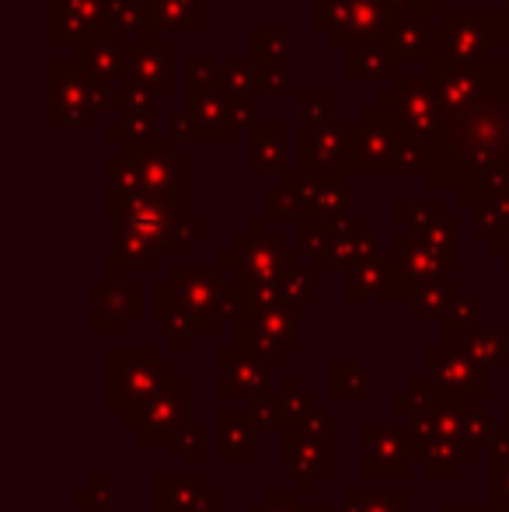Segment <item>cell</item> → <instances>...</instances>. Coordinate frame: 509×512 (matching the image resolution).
Instances as JSON below:
<instances>
[{"mask_svg":"<svg viewBox=\"0 0 509 512\" xmlns=\"http://www.w3.org/2000/svg\"><path fill=\"white\" fill-rule=\"evenodd\" d=\"M426 150L433 189H457L478 206L509 199V63H492L489 88L461 112L443 115Z\"/></svg>","mask_w":509,"mask_h":512,"instance_id":"cell-1","label":"cell"},{"mask_svg":"<svg viewBox=\"0 0 509 512\" xmlns=\"http://www.w3.org/2000/svg\"><path fill=\"white\" fill-rule=\"evenodd\" d=\"M506 46L503 32V14H454L443 18V28L433 39V53H429V70H447V67H482L492 60V49Z\"/></svg>","mask_w":509,"mask_h":512,"instance_id":"cell-2","label":"cell"},{"mask_svg":"<svg viewBox=\"0 0 509 512\" xmlns=\"http://www.w3.org/2000/svg\"><path fill=\"white\" fill-rule=\"evenodd\" d=\"M381 108L391 115V122L408 136V140L429 147L440 133L443 108L436 102V91L429 77H401L391 91H384Z\"/></svg>","mask_w":509,"mask_h":512,"instance_id":"cell-3","label":"cell"},{"mask_svg":"<svg viewBox=\"0 0 509 512\" xmlns=\"http://www.w3.org/2000/svg\"><path fill=\"white\" fill-rule=\"evenodd\" d=\"M116 32V4L109 0H49V42L56 46L84 49Z\"/></svg>","mask_w":509,"mask_h":512,"instance_id":"cell-4","label":"cell"},{"mask_svg":"<svg viewBox=\"0 0 509 512\" xmlns=\"http://www.w3.org/2000/svg\"><path fill=\"white\" fill-rule=\"evenodd\" d=\"M98 91L81 63H49V122L53 126H91L98 115Z\"/></svg>","mask_w":509,"mask_h":512,"instance_id":"cell-5","label":"cell"},{"mask_svg":"<svg viewBox=\"0 0 509 512\" xmlns=\"http://www.w3.org/2000/svg\"><path fill=\"white\" fill-rule=\"evenodd\" d=\"M405 140L398 126L391 122V115L384 108H370L363 115V126L349 129V147L342 171H394V157Z\"/></svg>","mask_w":509,"mask_h":512,"instance_id":"cell-6","label":"cell"},{"mask_svg":"<svg viewBox=\"0 0 509 512\" xmlns=\"http://www.w3.org/2000/svg\"><path fill=\"white\" fill-rule=\"evenodd\" d=\"M126 35L119 28L112 39H102V42H91V46L81 49V56H77V63L84 67V74H88V81L95 84L98 91V105L109 108L112 102V84L116 81H126L129 77V42Z\"/></svg>","mask_w":509,"mask_h":512,"instance_id":"cell-7","label":"cell"},{"mask_svg":"<svg viewBox=\"0 0 509 512\" xmlns=\"http://www.w3.org/2000/svg\"><path fill=\"white\" fill-rule=\"evenodd\" d=\"M126 84L147 95H171L175 91V49L164 46L161 39H140V46H129Z\"/></svg>","mask_w":509,"mask_h":512,"instance_id":"cell-8","label":"cell"},{"mask_svg":"<svg viewBox=\"0 0 509 512\" xmlns=\"http://www.w3.org/2000/svg\"><path fill=\"white\" fill-rule=\"evenodd\" d=\"M300 147H304V175H325V168L342 171L349 129L335 126V122H304Z\"/></svg>","mask_w":509,"mask_h":512,"instance_id":"cell-9","label":"cell"},{"mask_svg":"<svg viewBox=\"0 0 509 512\" xmlns=\"http://www.w3.org/2000/svg\"><path fill=\"white\" fill-rule=\"evenodd\" d=\"M394 21L387 0H349V14L332 32L335 46H363V42H381Z\"/></svg>","mask_w":509,"mask_h":512,"instance_id":"cell-10","label":"cell"},{"mask_svg":"<svg viewBox=\"0 0 509 512\" xmlns=\"http://www.w3.org/2000/svg\"><path fill=\"white\" fill-rule=\"evenodd\" d=\"M433 39H436V32L429 28V14L419 11V7L394 14L391 28H387V35H384V42L394 49L398 60H422V63H429Z\"/></svg>","mask_w":509,"mask_h":512,"instance_id":"cell-11","label":"cell"},{"mask_svg":"<svg viewBox=\"0 0 509 512\" xmlns=\"http://www.w3.org/2000/svg\"><path fill=\"white\" fill-rule=\"evenodd\" d=\"M192 115H196L199 140H227V143L238 140V126L231 119L224 88L192 91Z\"/></svg>","mask_w":509,"mask_h":512,"instance_id":"cell-12","label":"cell"},{"mask_svg":"<svg viewBox=\"0 0 509 512\" xmlns=\"http://www.w3.org/2000/svg\"><path fill=\"white\" fill-rule=\"evenodd\" d=\"M398 70V56L387 42H363L349 49V74L356 81H387Z\"/></svg>","mask_w":509,"mask_h":512,"instance_id":"cell-13","label":"cell"},{"mask_svg":"<svg viewBox=\"0 0 509 512\" xmlns=\"http://www.w3.org/2000/svg\"><path fill=\"white\" fill-rule=\"evenodd\" d=\"M307 206H311L314 220H335V216L346 213V171L314 175L311 192H307Z\"/></svg>","mask_w":509,"mask_h":512,"instance_id":"cell-14","label":"cell"},{"mask_svg":"<svg viewBox=\"0 0 509 512\" xmlns=\"http://www.w3.org/2000/svg\"><path fill=\"white\" fill-rule=\"evenodd\" d=\"M157 28H206V0H147Z\"/></svg>","mask_w":509,"mask_h":512,"instance_id":"cell-15","label":"cell"},{"mask_svg":"<svg viewBox=\"0 0 509 512\" xmlns=\"http://www.w3.org/2000/svg\"><path fill=\"white\" fill-rule=\"evenodd\" d=\"M252 154L258 168H283L286 157H290V143H286L283 126H255L252 136Z\"/></svg>","mask_w":509,"mask_h":512,"instance_id":"cell-16","label":"cell"},{"mask_svg":"<svg viewBox=\"0 0 509 512\" xmlns=\"http://www.w3.org/2000/svg\"><path fill=\"white\" fill-rule=\"evenodd\" d=\"M116 25L123 28V32H140V39H157V32H161V28L154 25V18H150L147 0H119Z\"/></svg>","mask_w":509,"mask_h":512,"instance_id":"cell-17","label":"cell"},{"mask_svg":"<svg viewBox=\"0 0 509 512\" xmlns=\"http://www.w3.org/2000/svg\"><path fill=\"white\" fill-rule=\"evenodd\" d=\"M255 74L258 70L248 60H231V63H224V70H220V88L234 98H252Z\"/></svg>","mask_w":509,"mask_h":512,"instance_id":"cell-18","label":"cell"},{"mask_svg":"<svg viewBox=\"0 0 509 512\" xmlns=\"http://www.w3.org/2000/svg\"><path fill=\"white\" fill-rule=\"evenodd\" d=\"M252 46H255V67H265V63H283L286 56V39L272 28H258L252 35Z\"/></svg>","mask_w":509,"mask_h":512,"instance_id":"cell-19","label":"cell"},{"mask_svg":"<svg viewBox=\"0 0 509 512\" xmlns=\"http://www.w3.org/2000/svg\"><path fill=\"white\" fill-rule=\"evenodd\" d=\"M112 171V185H116V192H123V196H129V192H140L143 182H140V164H136V157H112L109 164Z\"/></svg>","mask_w":509,"mask_h":512,"instance_id":"cell-20","label":"cell"},{"mask_svg":"<svg viewBox=\"0 0 509 512\" xmlns=\"http://www.w3.org/2000/svg\"><path fill=\"white\" fill-rule=\"evenodd\" d=\"M346 14H349V0H321V4H314V21L325 32H335L346 21Z\"/></svg>","mask_w":509,"mask_h":512,"instance_id":"cell-21","label":"cell"},{"mask_svg":"<svg viewBox=\"0 0 509 512\" xmlns=\"http://www.w3.org/2000/svg\"><path fill=\"white\" fill-rule=\"evenodd\" d=\"M210 88H220V67L213 60H192L189 91H210Z\"/></svg>","mask_w":509,"mask_h":512,"instance_id":"cell-22","label":"cell"},{"mask_svg":"<svg viewBox=\"0 0 509 512\" xmlns=\"http://www.w3.org/2000/svg\"><path fill=\"white\" fill-rule=\"evenodd\" d=\"M255 91H269V95H283L286 91V67L283 63H265L255 67Z\"/></svg>","mask_w":509,"mask_h":512,"instance_id":"cell-23","label":"cell"},{"mask_svg":"<svg viewBox=\"0 0 509 512\" xmlns=\"http://www.w3.org/2000/svg\"><path fill=\"white\" fill-rule=\"evenodd\" d=\"M300 105H304V122H328V115H332V108H335V98L332 95H304Z\"/></svg>","mask_w":509,"mask_h":512,"instance_id":"cell-24","label":"cell"},{"mask_svg":"<svg viewBox=\"0 0 509 512\" xmlns=\"http://www.w3.org/2000/svg\"><path fill=\"white\" fill-rule=\"evenodd\" d=\"M227 108H231V119H234V126H245V122H252L255 119V98H234V95H227Z\"/></svg>","mask_w":509,"mask_h":512,"instance_id":"cell-25","label":"cell"},{"mask_svg":"<svg viewBox=\"0 0 509 512\" xmlns=\"http://www.w3.org/2000/svg\"><path fill=\"white\" fill-rule=\"evenodd\" d=\"M175 133H178V140H199L196 115H192V112H178L175 115Z\"/></svg>","mask_w":509,"mask_h":512,"instance_id":"cell-26","label":"cell"},{"mask_svg":"<svg viewBox=\"0 0 509 512\" xmlns=\"http://www.w3.org/2000/svg\"><path fill=\"white\" fill-rule=\"evenodd\" d=\"M415 7H419V11H426L429 18H436V14H443L447 0H415Z\"/></svg>","mask_w":509,"mask_h":512,"instance_id":"cell-27","label":"cell"},{"mask_svg":"<svg viewBox=\"0 0 509 512\" xmlns=\"http://www.w3.org/2000/svg\"><path fill=\"white\" fill-rule=\"evenodd\" d=\"M387 4H391V11H394V14H401V11H412L415 0H387Z\"/></svg>","mask_w":509,"mask_h":512,"instance_id":"cell-28","label":"cell"},{"mask_svg":"<svg viewBox=\"0 0 509 512\" xmlns=\"http://www.w3.org/2000/svg\"><path fill=\"white\" fill-rule=\"evenodd\" d=\"M503 32H506V46H509V7H506V14H503Z\"/></svg>","mask_w":509,"mask_h":512,"instance_id":"cell-29","label":"cell"},{"mask_svg":"<svg viewBox=\"0 0 509 512\" xmlns=\"http://www.w3.org/2000/svg\"><path fill=\"white\" fill-rule=\"evenodd\" d=\"M109 4H119V0H109Z\"/></svg>","mask_w":509,"mask_h":512,"instance_id":"cell-30","label":"cell"},{"mask_svg":"<svg viewBox=\"0 0 509 512\" xmlns=\"http://www.w3.org/2000/svg\"><path fill=\"white\" fill-rule=\"evenodd\" d=\"M314 4H321V0H314Z\"/></svg>","mask_w":509,"mask_h":512,"instance_id":"cell-31","label":"cell"}]
</instances>
